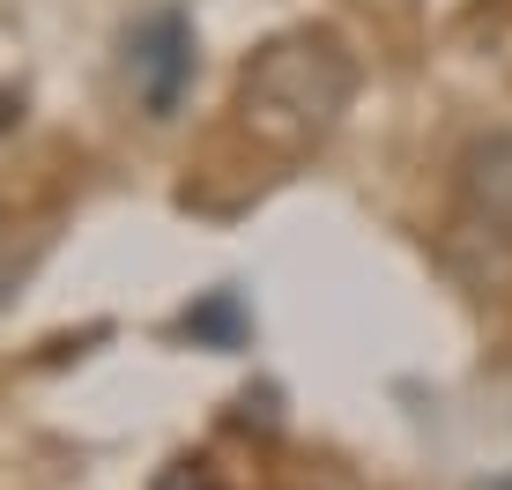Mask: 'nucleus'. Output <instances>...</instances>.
I'll return each mask as SVG.
<instances>
[{"mask_svg": "<svg viewBox=\"0 0 512 490\" xmlns=\"http://www.w3.org/2000/svg\"><path fill=\"white\" fill-rule=\"evenodd\" d=\"M349 97H357V52L334 30H282L245 60L238 75V119L253 142H268L282 156L320 149L342 127Z\"/></svg>", "mask_w": 512, "mask_h": 490, "instance_id": "obj_1", "label": "nucleus"}, {"mask_svg": "<svg viewBox=\"0 0 512 490\" xmlns=\"http://www.w3.org/2000/svg\"><path fill=\"white\" fill-rule=\"evenodd\" d=\"M193 67H201V45H193V15L186 8H141L127 30V82L134 104L149 119H179V104L193 90Z\"/></svg>", "mask_w": 512, "mask_h": 490, "instance_id": "obj_2", "label": "nucleus"}, {"mask_svg": "<svg viewBox=\"0 0 512 490\" xmlns=\"http://www.w3.org/2000/svg\"><path fill=\"white\" fill-rule=\"evenodd\" d=\"M461 194L475 208V223L512 238V134H483L468 156H461Z\"/></svg>", "mask_w": 512, "mask_h": 490, "instance_id": "obj_3", "label": "nucleus"}, {"mask_svg": "<svg viewBox=\"0 0 512 490\" xmlns=\"http://www.w3.org/2000/svg\"><path fill=\"white\" fill-rule=\"evenodd\" d=\"M179 327H186L193 342H216V349H238V342H245V305H238V290H208V297H201V305L186 312Z\"/></svg>", "mask_w": 512, "mask_h": 490, "instance_id": "obj_4", "label": "nucleus"}, {"mask_svg": "<svg viewBox=\"0 0 512 490\" xmlns=\"http://www.w3.org/2000/svg\"><path fill=\"white\" fill-rule=\"evenodd\" d=\"M149 490H223V483H216V468H208V461H171Z\"/></svg>", "mask_w": 512, "mask_h": 490, "instance_id": "obj_5", "label": "nucleus"}, {"mask_svg": "<svg viewBox=\"0 0 512 490\" xmlns=\"http://www.w3.org/2000/svg\"><path fill=\"white\" fill-rule=\"evenodd\" d=\"M0 297H8V268H0Z\"/></svg>", "mask_w": 512, "mask_h": 490, "instance_id": "obj_6", "label": "nucleus"}]
</instances>
